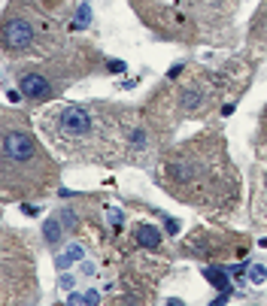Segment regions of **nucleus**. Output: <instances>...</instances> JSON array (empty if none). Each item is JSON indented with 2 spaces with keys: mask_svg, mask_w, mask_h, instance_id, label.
<instances>
[{
  "mask_svg": "<svg viewBox=\"0 0 267 306\" xmlns=\"http://www.w3.org/2000/svg\"><path fill=\"white\" fill-rule=\"evenodd\" d=\"M43 155L37 149L30 134L25 131H3V167H28V164H40Z\"/></svg>",
  "mask_w": 267,
  "mask_h": 306,
  "instance_id": "2",
  "label": "nucleus"
},
{
  "mask_svg": "<svg viewBox=\"0 0 267 306\" xmlns=\"http://www.w3.org/2000/svg\"><path fill=\"white\" fill-rule=\"evenodd\" d=\"M179 100H182V110L191 112V110H198V106L204 103V94H201V88H185Z\"/></svg>",
  "mask_w": 267,
  "mask_h": 306,
  "instance_id": "8",
  "label": "nucleus"
},
{
  "mask_svg": "<svg viewBox=\"0 0 267 306\" xmlns=\"http://www.w3.org/2000/svg\"><path fill=\"white\" fill-rule=\"evenodd\" d=\"M82 255H85V251H82V246H67V249L61 251V255L55 258V267H58V270H67L70 264H76Z\"/></svg>",
  "mask_w": 267,
  "mask_h": 306,
  "instance_id": "7",
  "label": "nucleus"
},
{
  "mask_svg": "<svg viewBox=\"0 0 267 306\" xmlns=\"http://www.w3.org/2000/svg\"><path fill=\"white\" fill-rule=\"evenodd\" d=\"M19 88H22V94H25L28 100H37V103L52 97V85H49V79L40 76V73H25L22 82H19Z\"/></svg>",
  "mask_w": 267,
  "mask_h": 306,
  "instance_id": "4",
  "label": "nucleus"
},
{
  "mask_svg": "<svg viewBox=\"0 0 267 306\" xmlns=\"http://www.w3.org/2000/svg\"><path fill=\"white\" fill-rule=\"evenodd\" d=\"M3 43L6 49L19 52V49H28L33 43V25L28 19H22V15H15V19H6L3 25Z\"/></svg>",
  "mask_w": 267,
  "mask_h": 306,
  "instance_id": "3",
  "label": "nucleus"
},
{
  "mask_svg": "<svg viewBox=\"0 0 267 306\" xmlns=\"http://www.w3.org/2000/svg\"><path fill=\"white\" fill-rule=\"evenodd\" d=\"M164 227H167V233H179V222H173V219H167Z\"/></svg>",
  "mask_w": 267,
  "mask_h": 306,
  "instance_id": "13",
  "label": "nucleus"
},
{
  "mask_svg": "<svg viewBox=\"0 0 267 306\" xmlns=\"http://www.w3.org/2000/svg\"><path fill=\"white\" fill-rule=\"evenodd\" d=\"M6 100H9V103H19L22 94H19V91H6Z\"/></svg>",
  "mask_w": 267,
  "mask_h": 306,
  "instance_id": "17",
  "label": "nucleus"
},
{
  "mask_svg": "<svg viewBox=\"0 0 267 306\" xmlns=\"http://www.w3.org/2000/svg\"><path fill=\"white\" fill-rule=\"evenodd\" d=\"M43 233H46V243H58V237H61V219H49Z\"/></svg>",
  "mask_w": 267,
  "mask_h": 306,
  "instance_id": "9",
  "label": "nucleus"
},
{
  "mask_svg": "<svg viewBox=\"0 0 267 306\" xmlns=\"http://www.w3.org/2000/svg\"><path fill=\"white\" fill-rule=\"evenodd\" d=\"M61 288H64V291H70V288H73V279H70V276H61Z\"/></svg>",
  "mask_w": 267,
  "mask_h": 306,
  "instance_id": "16",
  "label": "nucleus"
},
{
  "mask_svg": "<svg viewBox=\"0 0 267 306\" xmlns=\"http://www.w3.org/2000/svg\"><path fill=\"white\" fill-rule=\"evenodd\" d=\"M70 303L79 306V303H88V300H85V294H70Z\"/></svg>",
  "mask_w": 267,
  "mask_h": 306,
  "instance_id": "15",
  "label": "nucleus"
},
{
  "mask_svg": "<svg viewBox=\"0 0 267 306\" xmlns=\"http://www.w3.org/2000/svg\"><path fill=\"white\" fill-rule=\"evenodd\" d=\"M264 22H267V3H264Z\"/></svg>",
  "mask_w": 267,
  "mask_h": 306,
  "instance_id": "19",
  "label": "nucleus"
},
{
  "mask_svg": "<svg viewBox=\"0 0 267 306\" xmlns=\"http://www.w3.org/2000/svg\"><path fill=\"white\" fill-rule=\"evenodd\" d=\"M85 300H88V303H97L100 297H97V291H88V294H85Z\"/></svg>",
  "mask_w": 267,
  "mask_h": 306,
  "instance_id": "18",
  "label": "nucleus"
},
{
  "mask_svg": "<svg viewBox=\"0 0 267 306\" xmlns=\"http://www.w3.org/2000/svg\"><path fill=\"white\" fill-rule=\"evenodd\" d=\"M88 22H91V9H88V6H79V12H76V22H73V28H88Z\"/></svg>",
  "mask_w": 267,
  "mask_h": 306,
  "instance_id": "11",
  "label": "nucleus"
},
{
  "mask_svg": "<svg viewBox=\"0 0 267 306\" xmlns=\"http://www.w3.org/2000/svg\"><path fill=\"white\" fill-rule=\"evenodd\" d=\"M267 279V270L261 267V264H255V267H249V282H255V285H261Z\"/></svg>",
  "mask_w": 267,
  "mask_h": 306,
  "instance_id": "10",
  "label": "nucleus"
},
{
  "mask_svg": "<svg viewBox=\"0 0 267 306\" xmlns=\"http://www.w3.org/2000/svg\"><path fill=\"white\" fill-rule=\"evenodd\" d=\"M204 279L212 285V288H219V291H228V273H225V270L222 267H204Z\"/></svg>",
  "mask_w": 267,
  "mask_h": 306,
  "instance_id": "6",
  "label": "nucleus"
},
{
  "mask_svg": "<svg viewBox=\"0 0 267 306\" xmlns=\"http://www.w3.org/2000/svg\"><path fill=\"white\" fill-rule=\"evenodd\" d=\"M264 191H267V179H264Z\"/></svg>",
  "mask_w": 267,
  "mask_h": 306,
  "instance_id": "20",
  "label": "nucleus"
},
{
  "mask_svg": "<svg viewBox=\"0 0 267 306\" xmlns=\"http://www.w3.org/2000/svg\"><path fill=\"white\" fill-rule=\"evenodd\" d=\"M106 222H110L113 227H119L121 224V209L119 206H110V209H106Z\"/></svg>",
  "mask_w": 267,
  "mask_h": 306,
  "instance_id": "12",
  "label": "nucleus"
},
{
  "mask_svg": "<svg viewBox=\"0 0 267 306\" xmlns=\"http://www.w3.org/2000/svg\"><path fill=\"white\" fill-rule=\"evenodd\" d=\"M137 243L143 249H158L161 246V230L152 227V224H140L137 227Z\"/></svg>",
  "mask_w": 267,
  "mask_h": 306,
  "instance_id": "5",
  "label": "nucleus"
},
{
  "mask_svg": "<svg viewBox=\"0 0 267 306\" xmlns=\"http://www.w3.org/2000/svg\"><path fill=\"white\" fill-rule=\"evenodd\" d=\"M110 70L113 73H124V61H110Z\"/></svg>",
  "mask_w": 267,
  "mask_h": 306,
  "instance_id": "14",
  "label": "nucleus"
},
{
  "mask_svg": "<svg viewBox=\"0 0 267 306\" xmlns=\"http://www.w3.org/2000/svg\"><path fill=\"white\" fill-rule=\"evenodd\" d=\"M91 112L85 106H58L43 118V131L61 149H73L91 137Z\"/></svg>",
  "mask_w": 267,
  "mask_h": 306,
  "instance_id": "1",
  "label": "nucleus"
}]
</instances>
